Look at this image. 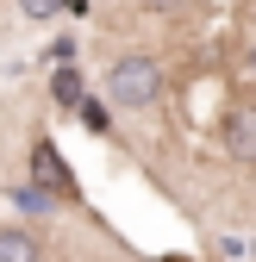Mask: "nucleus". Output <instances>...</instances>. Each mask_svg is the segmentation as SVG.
<instances>
[{
    "instance_id": "nucleus-1",
    "label": "nucleus",
    "mask_w": 256,
    "mask_h": 262,
    "mask_svg": "<svg viewBox=\"0 0 256 262\" xmlns=\"http://www.w3.org/2000/svg\"><path fill=\"white\" fill-rule=\"evenodd\" d=\"M163 100V62L144 56V50H125L113 69H106V106L119 113H144Z\"/></svg>"
},
{
    "instance_id": "nucleus-2",
    "label": "nucleus",
    "mask_w": 256,
    "mask_h": 262,
    "mask_svg": "<svg viewBox=\"0 0 256 262\" xmlns=\"http://www.w3.org/2000/svg\"><path fill=\"white\" fill-rule=\"evenodd\" d=\"M219 144H225V156H238V162H256V100H238V106L225 113Z\"/></svg>"
},
{
    "instance_id": "nucleus-3",
    "label": "nucleus",
    "mask_w": 256,
    "mask_h": 262,
    "mask_svg": "<svg viewBox=\"0 0 256 262\" xmlns=\"http://www.w3.org/2000/svg\"><path fill=\"white\" fill-rule=\"evenodd\" d=\"M38 256H44V244L31 237V231H19V225L0 231V262H38Z\"/></svg>"
},
{
    "instance_id": "nucleus-4",
    "label": "nucleus",
    "mask_w": 256,
    "mask_h": 262,
    "mask_svg": "<svg viewBox=\"0 0 256 262\" xmlns=\"http://www.w3.org/2000/svg\"><path fill=\"white\" fill-rule=\"evenodd\" d=\"M50 94H56V106H81V75H75V62H62V69L50 75Z\"/></svg>"
},
{
    "instance_id": "nucleus-5",
    "label": "nucleus",
    "mask_w": 256,
    "mask_h": 262,
    "mask_svg": "<svg viewBox=\"0 0 256 262\" xmlns=\"http://www.w3.org/2000/svg\"><path fill=\"white\" fill-rule=\"evenodd\" d=\"M31 169H38V187L69 193V181H62V169H56V150H50V144H38V162H31Z\"/></svg>"
},
{
    "instance_id": "nucleus-6",
    "label": "nucleus",
    "mask_w": 256,
    "mask_h": 262,
    "mask_svg": "<svg viewBox=\"0 0 256 262\" xmlns=\"http://www.w3.org/2000/svg\"><path fill=\"white\" fill-rule=\"evenodd\" d=\"M13 206H25V212H50V193L31 181V187H13Z\"/></svg>"
},
{
    "instance_id": "nucleus-7",
    "label": "nucleus",
    "mask_w": 256,
    "mask_h": 262,
    "mask_svg": "<svg viewBox=\"0 0 256 262\" xmlns=\"http://www.w3.org/2000/svg\"><path fill=\"white\" fill-rule=\"evenodd\" d=\"M19 13L25 19H56V13H69V0H19Z\"/></svg>"
},
{
    "instance_id": "nucleus-8",
    "label": "nucleus",
    "mask_w": 256,
    "mask_h": 262,
    "mask_svg": "<svg viewBox=\"0 0 256 262\" xmlns=\"http://www.w3.org/2000/svg\"><path fill=\"white\" fill-rule=\"evenodd\" d=\"M81 119H88V131H106V125H113L106 106H94V100H81Z\"/></svg>"
},
{
    "instance_id": "nucleus-9",
    "label": "nucleus",
    "mask_w": 256,
    "mask_h": 262,
    "mask_svg": "<svg viewBox=\"0 0 256 262\" xmlns=\"http://www.w3.org/2000/svg\"><path fill=\"white\" fill-rule=\"evenodd\" d=\"M175 7H187V0H150V13H175Z\"/></svg>"
},
{
    "instance_id": "nucleus-10",
    "label": "nucleus",
    "mask_w": 256,
    "mask_h": 262,
    "mask_svg": "<svg viewBox=\"0 0 256 262\" xmlns=\"http://www.w3.org/2000/svg\"><path fill=\"white\" fill-rule=\"evenodd\" d=\"M250 75H256V44H250Z\"/></svg>"
}]
</instances>
